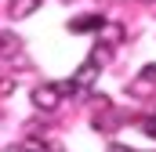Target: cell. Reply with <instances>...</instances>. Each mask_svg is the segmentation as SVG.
Instances as JSON below:
<instances>
[{"label": "cell", "mask_w": 156, "mask_h": 152, "mask_svg": "<svg viewBox=\"0 0 156 152\" xmlns=\"http://www.w3.org/2000/svg\"><path fill=\"white\" fill-rule=\"evenodd\" d=\"M33 105H37L40 112H55L58 105H62V94H58V87L55 83H40V87H33Z\"/></svg>", "instance_id": "1"}, {"label": "cell", "mask_w": 156, "mask_h": 152, "mask_svg": "<svg viewBox=\"0 0 156 152\" xmlns=\"http://www.w3.org/2000/svg\"><path fill=\"white\" fill-rule=\"evenodd\" d=\"M102 26H105L102 15H80V18H73L66 29H69L73 36H83V33H102Z\"/></svg>", "instance_id": "2"}, {"label": "cell", "mask_w": 156, "mask_h": 152, "mask_svg": "<svg viewBox=\"0 0 156 152\" xmlns=\"http://www.w3.org/2000/svg\"><path fill=\"white\" fill-rule=\"evenodd\" d=\"M18 54H22L18 33H15V29H0V58H4V62H15Z\"/></svg>", "instance_id": "3"}, {"label": "cell", "mask_w": 156, "mask_h": 152, "mask_svg": "<svg viewBox=\"0 0 156 152\" xmlns=\"http://www.w3.org/2000/svg\"><path fill=\"white\" fill-rule=\"evenodd\" d=\"M91 127H94V130H102V134H113L116 127H123V116L113 112V109H109V112H98L94 119H91Z\"/></svg>", "instance_id": "4"}, {"label": "cell", "mask_w": 156, "mask_h": 152, "mask_svg": "<svg viewBox=\"0 0 156 152\" xmlns=\"http://www.w3.org/2000/svg\"><path fill=\"white\" fill-rule=\"evenodd\" d=\"M40 4H44V0H11V4H7V15H11L15 22H18V18H29L33 11H40Z\"/></svg>", "instance_id": "5"}, {"label": "cell", "mask_w": 156, "mask_h": 152, "mask_svg": "<svg viewBox=\"0 0 156 152\" xmlns=\"http://www.w3.org/2000/svg\"><path fill=\"white\" fill-rule=\"evenodd\" d=\"M87 62H94L98 69H105V65L113 62V43H98V47H94V51L87 54Z\"/></svg>", "instance_id": "6"}, {"label": "cell", "mask_w": 156, "mask_h": 152, "mask_svg": "<svg viewBox=\"0 0 156 152\" xmlns=\"http://www.w3.org/2000/svg\"><path fill=\"white\" fill-rule=\"evenodd\" d=\"M149 94H153V83H145L142 76L134 83H127V98H149Z\"/></svg>", "instance_id": "7"}, {"label": "cell", "mask_w": 156, "mask_h": 152, "mask_svg": "<svg viewBox=\"0 0 156 152\" xmlns=\"http://www.w3.org/2000/svg\"><path fill=\"white\" fill-rule=\"evenodd\" d=\"M102 33L109 36V43H120V40H123V26H120V22H105Z\"/></svg>", "instance_id": "8"}, {"label": "cell", "mask_w": 156, "mask_h": 152, "mask_svg": "<svg viewBox=\"0 0 156 152\" xmlns=\"http://www.w3.org/2000/svg\"><path fill=\"white\" fill-rule=\"evenodd\" d=\"M11 91H15V80L11 76H0V98H7Z\"/></svg>", "instance_id": "9"}, {"label": "cell", "mask_w": 156, "mask_h": 152, "mask_svg": "<svg viewBox=\"0 0 156 152\" xmlns=\"http://www.w3.org/2000/svg\"><path fill=\"white\" fill-rule=\"evenodd\" d=\"M142 130H145V134H149V138L156 141V116H149V119H142Z\"/></svg>", "instance_id": "10"}, {"label": "cell", "mask_w": 156, "mask_h": 152, "mask_svg": "<svg viewBox=\"0 0 156 152\" xmlns=\"http://www.w3.org/2000/svg\"><path fill=\"white\" fill-rule=\"evenodd\" d=\"M138 76H142L145 83H153V87H156V65H145V69H142Z\"/></svg>", "instance_id": "11"}, {"label": "cell", "mask_w": 156, "mask_h": 152, "mask_svg": "<svg viewBox=\"0 0 156 152\" xmlns=\"http://www.w3.org/2000/svg\"><path fill=\"white\" fill-rule=\"evenodd\" d=\"M109 152H134V149H123V145H116V141H113V145H109Z\"/></svg>", "instance_id": "12"}, {"label": "cell", "mask_w": 156, "mask_h": 152, "mask_svg": "<svg viewBox=\"0 0 156 152\" xmlns=\"http://www.w3.org/2000/svg\"><path fill=\"white\" fill-rule=\"evenodd\" d=\"M26 152H44V149H37V145H26Z\"/></svg>", "instance_id": "13"}, {"label": "cell", "mask_w": 156, "mask_h": 152, "mask_svg": "<svg viewBox=\"0 0 156 152\" xmlns=\"http://www.w3.org/2000/svg\"><path fill=\"white\" fill-rule=\"evenodd\" d=\"M138 4H153V0H138Z\"/></svg>", "instance_id": "14"}]
</instances>
